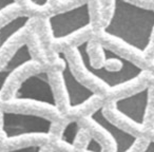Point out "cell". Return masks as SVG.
Returning <instances> with one entry per match:
<instances>
[{"instance_id":"obj_1","label":"cell","mask_w":154,"mask_h":152,"mask_svg":"<svg viewBox=\"0 0 154 152\" xmlns=\"http://www.w3.org/2000/svg\"><path fill=\"white\" fill-rule=\"evenodd\" d=\"M106 37L143 55L154 37V9L130 0H112L111 15L103 29Z\"/></svg>"},{"instance_id":"obj_2","label":"cell","mask_w":154,"mask_h":152,"mask_svg":"<svg viewBox=\"0 0 154 152\" xmlns=\"http://www.w3.org/2000/svg\"><path fill=\"white\" fill-rule=\"evenodd\" d=\"M91 38L82 39L74 47L79 64L84 71L107 90L115 91L140 79L147 70L128 59L122 54L105 45H100L99 52L101 62L99 66L93 64L90 53Z\"/></svg>"},{"instance_id":"obj_3","label":"cell","mask_w":154,"mask_h":152,"mask_svg":"<svg viewBox=\"0 0 154 152\" xmlns=\"http://www.w3.org/2000/svg\"><path fill=\"white\" fill-rule=\"evenodd\" d=\"M54 130L51 118L33 112L3 109L0 112V131L7 141L24 138H48Z\"/></svg>"},{"instance_id":"obj_4","label":"cell","mask_w":154,"mask_h":152,"mask_svg":"<svg viewBox=\"0 0 154 152\" xmlns=\"http://www.w3.org/2000/svg\"><path fill=\"white\" fill-rule=\"evenodd\" d=\"M9 104H32L59 112L57 97L47 71L31 73L22 78L14 89Z\"/></svg>"},{"instance_id":"obj_5","label":"cell","mask_w":154,"mask_h":152,"mask_svg":"<svg viewBox=\"0 0 154 152\" xmlns=\"http://www.w3.org/2000/svg\"><path fill=\"white\" fill-rule=\"evenodd\" d=\"M47 24L51 38L56 42L68 40L92 26L90 0L48 16Z\"/></svg>"},{"instance_id":"obj_6","label":"cell","mask_w":154,"mask_h":152,"mask_svg":"<svg viewBox=\"0 0 154 152\" xmlns=\"http://www.w3.org/2000/svg\"><path fill=\"white\" fill-rule=\"evenodd\" d=\"M56 56L60 64V79L69 110H79L98 98L96 91L85 85L76 76L66 52L58 51Z\"/></svg>"},{"instance_id":"obj_7","label":"cell","mask_w":154,"mask_h":152,"mask_svg":"<svg viewBox=\"0 0 154 152\" xmlns=\"http://www.w3.org/2000/svg\"><path fill=\"white\" fill-rule=\"evenodd\" d=\"M151 101V87L146 85L128 95L117 97L113 101V110L118 117L131 126L143 129L147 122Z\"/></svg>"},{"instance_id":"obj_8","label":"cell","mask_w":154,"mask_h":152,"mask_svg":"<svg viewBox=\"0 0 154 152\" xmlns=\"http://www.w3.org/2000/svg\"><path fill=\"white\" fill-rule=\"evenodd\" d=\"M105 111V105H100L91 111L87 118L107 135L113 146V152H131L138 143V136L112 122Z\"/></svg>"},{"instance_id":"obj_9","label":"cell","mask_w":154,"mask_h":152,"mask_svg":"<svg viewBox=\"0 0 154 152\" xmlns=\"http://www.w3.org/2000/svg\"><path fill=\"white\" fill-rule=\"evenodd\" d=\"M34 62V56L28 42L17 47L5 64L0 68V94H2L12 78L23 68Z\"/></svg>"},{"instance_id":"obj_10","label":"cell","mask_w":154,"mask_h":152,"mask_svg":"<svg viewBox=\"0 0 154 152\" xmlns=\"http://www.w3.org/2000/svg\"><path fill=\"white\" fill-rule=\"evenodd\" d=\"M32 21V16L28 14H19L14 16L0 26V52L8 43L22 32Z\"/></svg>"},{"instance_id":"obj_11","label":"cell","mask_w":154,"mask_h":152,"mask_svg":"<svg viewBox=\"0 0 154 152\" xmlns=\"http://www.w3.org/2000/svg\"><path fill=\"white\" fill-rule=\"evenodd\" d=\"M82 132V127L77 120H70L64 125L60 133V143L69 148H74Z\"/></svg>"},{"instance_id":"obj_12","label":"cell","mask_w":154,"mask_h":152,"mask_svg":"<svg viewBox=\"0 0 154 152\" xmlns=\"http://www.w3.org/2000/svg\"><path fill=\"white\" fill-rule=\"evenodd\" d=\"M84 152H103V146L93 135H90L84 146Z\"/></svg>"},{"instance_id":"obj_13","label":"cell","mask_w":154,"mask_h":152,"mask_svg":"<svg viewBox=\"0 0 154 152\" xmlns=\"http://www.w3.org/2000/svg\"><path fill=\"white\" fill-rule=\"evenodd\" d=\"M42 149L43 146L41 144H29V145L18 146V147L5 149L0 152H42Z\"/></svg>"},{"instance_id":"obj_14","label":"cell","mask_w":154,"mask_h":152,"mask_svg":"<svg viewBox=\"0 0 154 152\" xmlns=\"http://www.w3.org/2000/svg\"><path fill=\"white\" fill-rule=\"evenodd\" d=\"M17 5V0H0V15L9 10L16 8Z\"/></svg>"},{"instance_id":"obj_15","label":"cell","mask_w":154,"mask_h":152,"mask_svg":"<svg viewBox=\"0 0 154 152\" xmlns=\"http://www.w3.org/2000/svg\"><path fill=\"white\" fill-rule=\"evenodd\" d=\"M29 2L37 9H45L50 5V0H29Z\"/></svg>"},{"instance_id":"obj_16","label":"cell","mask_w":154,"mask_h":152,"mask_svg":"<svg viewBox=\"0 0 154 152\" xmlns=\"http://www.w3.org/2000/svg\"><path fill=\"white\" fill-rule=\"evenodd\" d=\"M140 152H154V138L149 139Z\"/></svg>"},{"instance_id":"obj_17","label":"cell","mask_w":154,"mask_h":152,"mask_svg":"<svg viewBox=\"0 0 154 152\" xmlns=\"http://www.w3.org/2000/svg\"><path fill=\"white\" fill-rule=\"evenodd\" d=\"M51 152H60V151H58V150H52Z\"/></svg>"},{"instance_id":"obj_18","label":"cell","mask_w":154,"mask_h":152,"mask_svg":"<svg viewBox=\"0 0 154 152\" xmlns=\"http://www.w3.org/2000/svg\"><path fill=\"white\" fill-rule=\"evenodd\" d=\"M60 1H61V2H63V1H66V0H60Z\"/></svg>"},{"instance_id":"obj_19","label":"cell","mask_w":154,"mask_h":152,"mask_svg":"<svg viewBox=\"0 0 154 152\" xmlns=\"http://www.w3.org/2000/svg\"><path fill=\"white\" fill-rule=\"evenodd\" d=\"M153 130H154V127H153Z\"/></svg>"}]
</instances>
